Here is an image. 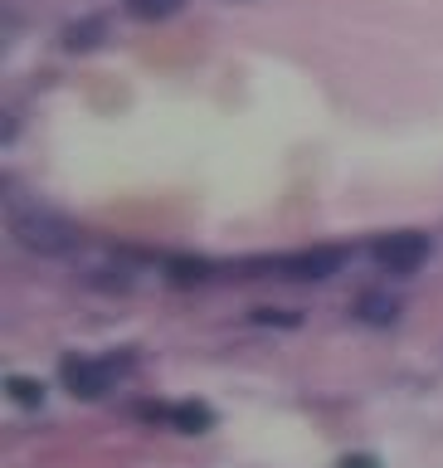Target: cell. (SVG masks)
<instances>
[{
    "label": "cell",
    "instance_id": "cell-10",
    "mask_svg": "<svg viewBox=\"0 0 443 468\" xmlns=\"http://www.w3.org/2000/svg\"><path fill=\"white\" fill-rule=\"evenodd\" d=\"M342 468H380V463L371 459V453H346V459H342Z\"/></svg>",
    "mask_w": 443,
    "mask_h": 468
},
{
    "label": "cell",
    "instance_id": "cell-3",
    "mask_svg": "<svg viewBox=\"0 0 443 468\" xmlns=\"http://www.w3.org/2000/svg\"><path fill=\"white\" fill-rule=\"evenodd\" d=\"M64 386L73 390V395H83V400H98L102 390H112V380L122 376V366H117L112 356L108 361H83V356H64Z\"/></svg>",
    "mask_w": 443,
    "mask_h": 468
},
{
    "label": "cell",
    "instance_id": "cell-6",
    "mask_svg": "<svg viewBox=\"0 0 443 468\" xmlns=\"http://www.w3.org/2000/svg\"><path fill=\"white\" fill-rule=\"evenodd\" d=\"M356 317L365 322V327H390V322L400 317V303H395L390 292L371 288V292H361V298H356Z\"/></svg>",
    "mask_w": 443,
    "mask_h": 468
},
{
    "label": "cell",
    "instance_id": "cell-8",
    "mask_svg": "<svg viewBox=\"0 0 443 468\" xmlns=\"http://www.w3.org/2000/svg\"><path fill=\"white\" fill-rule=\"evenodd\" d=\"M127 15H137V20H166V15L181 10V0H122Z\"/></svg>",
    "mask_w": 443,
    "mask_h": 468
},
{
    "label": "cell",
    "instance_id": "cell-7",
    "mask_svg": "<svg viewBox=\"0 0 443 468\" xmlns=\"http://www.w3.org/2000/svg\"><path fill=\"white\" fill-rule=\"evenodd\" d=\"M102 20H79V25H69L64 29V49H93V44L102 39Z\"/></svg>",
    "mask_w": 443,
    "mask_h": 468
},
{
    "label": "cell",
    "instance_id": "cell-9",
    "mask_svg": "<svg viewBox=\"0 0 443 468\" xmlns=\"http://www.w3.org/2000/svg\"><path fill=\"white\" fill-rule=\"evenodd\" d=\"M5 390H10L15 405H44V386H39V380H29V376H10Z\"/></svg>",
    "mask_w": 443,
    "mask_h": 468
},
{
    "label": "cell",
    "instance_id": "cell-5",
    "mask_svg": "<svg viewBox=\"0 0 443 468\" xmlns=\"http://www.w3.org/2000/svg\"><path fill=\"white\" fill-rule=\"evenodd\" d=\"M142 415H161V420H171L175 430H185V434H205V430L215 424V410H210V405H195V400L166 405V410H142Z\"/></svg>",
    "mask_w": 443,
    "mask_h": 468
},
{
    "label": "cell",
    "instance_id": "cell-1",
    "mask_svg": "<svg viewBox=\"0 0 443 468\" xmlns=\"http://www.w3.org/2000/svg\"><path fill=\"white\" fill-rule=\"evenodd\" d=\"M10 234H15V244L29 249V254H39V259H58V254H69V249L79 244V229H73L64 215L44 210V205L15 210L10 215Z\"/></svg>",
    "mask_w": 443,
    "mask_h": 468
},
{
    "label": "cell",
    "instance_id": "cell-2",
    "mask_svg": "<svg viewBox=\"0 0 443 468\" xmlns=\"http://www.w3.org/2000/svg\"><path fill=\"white\" fill-rule=\"evenodd\" d=\"M375 263L385 273H415L424 259H429V234L419 229H400V234H385V239H375Z\"/></svg>",
    "mask_w": 443,
    "mask_h": 468
},
{
    "label": "cell",
    "instance_id": "cell-4",
    "mask_svg": "<svg viewBox=\"0 0 443 468\" xmlns=\"http://www.w3.org/2000/svg\"><path fill=\"white\" fill-rule=\"evenodd\" d=\"M342 263H346L342 249H302V254L273 259V273L278 278H332Z\"/></svg>",
    "mask_w": 443,
    "mask_h": 468
}]
</instances>
